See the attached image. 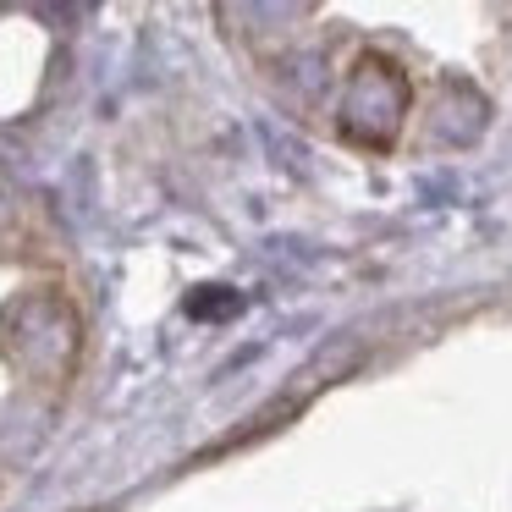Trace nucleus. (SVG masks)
I'll return each instance as SVG.
<instances>
[{
	"label": "nucleus",
	"instance_id": "obj_1",
	"mask_svg": "<svg viewBox=\"0 0 512 512\" xmlns=\"http://www.w3.org/2000/svg\"><path fill=\"white\" fill-rule=\"evenodd\" d=\"M408 105H413L408 72L391 56H380V50H364V56L353 61V72H347L336 127L364 149H386L391 138L402 133V122H408Z\"/></svg>",
	"mask_w": 512,
	"mask_h": 512
},
{
	"label": "nucleus",
	"instance_id": "obj_2",
	"mask_svg": "<svg viewBox=\"0 0 512 512\" xmlns=\"http://www.w3.org/2000/svg\"><path fill=\"white\" fill-rule=\"evenodd\" d=\"M237 309H243V292H232V287H199L188 298L193 320H226V314H237Z\"/></svg>",
	"mask_w": 512,
	"mask_h": 512
}]
</instances>
